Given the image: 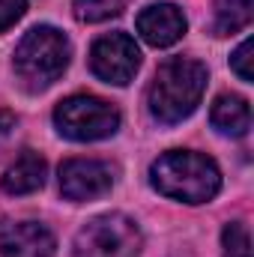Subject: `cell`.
Wrapping results in <instances>:
<instances>
[{
	"instance_id": "3",
	"label": "cell",
	"mask_w": 254,
	"mask_h": 257,
	"mask_svg": "<svg viewBox=\"0 0 254 257\" xmlns=\"http://www.w3.org/2000/svg\"><path fill=\"white\" fill-rule=\"evenodd\" d=\"M69 57H72V45L63 30L39 24V27L27 30L24 39L18 42L12 69H15L18 81L24 84V90L39 93V90H48L66 72Z\"/></svg>"
},
{
	"instance_id": "1",
	"label": "cell",
	"mask_w": 254,
	"mask_h": 257,
	"mask_svg": "<svg viewBox=\"0 0 254 257\" xmlns=\"http://www.w3.org/2000/svg\"><path fill=\"white\" fill-rule=\"evenodd\" d=\"M150 183L156 192L171 200L206 203L221 189V171L209 156L189 153V150H171L153 162Z\"/></svg>"
},
{
	"instance_id": "16",
	"label": "cell",
	"mask_w": 254,
	"mask_h": 257,
	"mask_svg": "<svg viewBox=\"0 0 254 257\" xmlns=\"http://www.w3.org/2000/svg\"><path fill=\"white\" fill-rule=\"evenodd\" d=\"M230 66H233V72H236L242 81H251L254 78V72H251V39H245V42L233 51Z\"/></svg>"
},
{
	"instance_id": "7",
	"label": "cell",
	"mask_w": 254,
	"mask_h": 257,
	"mask_svg": "<svg viewBox=\"0 0 254 257\" xmlns=\"http://www.w3.org/2000/svg\"><path fill=\"white\" fill-rule=\"evenodd\" d=\"M114 171L96 159H69L60 165V192L69 200H93L111 192Z\"/></svg>"
},
{
	"instance_id": "17",
	"label": "cell",
	"mask_w": 254,
	"mask_h": 257,
	"mask_svg": "<svg viewBox=\"0 0 254 257\" xmlns=\"http://www.w3.org/2000/svg\"><path fill=\"white\" fill-rule=\"evenodd\" d=\"M9 128H15V114L12 111H0V135H6Z\"/></svg>"
},
{
	"instance_id": "2",
	"label": "cell",
	"mask_w": 254,
	"mask_h": 257,
	"mask_svg": "<svg viewBox=\"0 0 254 257\" xmlns=\"http://www.w3.org/2000/svg\"><path fill=\"white\" fill-rule=\"evenodd\" d=\"M203 90H206V66L203 63L189 60V57L165 60L147 93L150 114L165 126L183 123L200 105Z\"/></svg>"
},
{
	"instance_id": "13",
	"label": "cell",
	"mask_w": 254,
	"mask_h": 257,
	"mask_svg": "<svg viewBox=\"0 0 254 257\" xmlns=\"http://www.w3.org/2000/svg\"><path fill=\"white\" fill-rule=\"evenodd\" d=\"M123 9H126V0H75V6H72L75 18L84 21V24L117 18Z\"/></svg>"
},
{
	"instance_id": "4",
	"label": "cell",
	"mask_w": 254,
	"mask_h": 257,
	"mask_svg": "<svg viewBox=\"0 0 254 257\" xmlns=\"http://www.w3.org/2000/svg\"><path fill=\"white\" fill-rule=\"evenodd\" d=\"M141 230L123 212H108L87 221L78 236L72 257H138Z\"/></svg>"
},
{
	"instance_id": "8",
	"label": "cell",
	"mask_w": 254,
	"mask_h": 257,
	"mask_svg": "<svg viewBox=\"0 0 254 257\" xmlns=\"http://www.w3.org/2000/svg\"><path fill=\"white\" fill-rule=\"evenodd\" d=\"M57 248L54 233L39 221H3L0 254L3 257H51Z\"/></svg>"
},
{
	"instance_id": "6",
	"label": "cell",
	"mask_w": 254,
	"mask_h": 257,
	"mask_svg": "<svg viewBox=\"0 0 254 257\" xmlns=\"http://www.w3.org/2000/svg\"><path fill=\"white\" fill-rule=\"evenodd\" d=\"M90 69L105 84L126 87L129 81L135 78V72L141 69V48L135 45V39L129 33H108V36L93 42V48H90Z\"/></svg>"
},
{
	"instance_id": "11",
	"label": "cell",
	"mask_w": 254,
	"mask_h": 257,
	"mask_svg": "<svg viewBox=\"0 0 254 257\" xmlns=\"http://www.w3.org/2000/svg\"><path fill=\"white\" fill-rule=\"evenodd\" d=\"M209 120L212 126L224 135H245L251 126V108L242 96H233V93H224L212 102V111H209Z\"/></svg>"
},
{
	"instance_id": "5",
	"label": "cell",
	"mask_w": 254,
	"mask_h": 257,
	"mask_svg": "<svg viewBox=\"0 0 254 257\" xmlns=\"http://www.w3.org/2000/svg\"><path fill=\"white\" fill-rule=\"evenodd\" d=\"M54 126L69 141H102L120 128V114L99 96H69L54 108Z\"/></svg>"
},
{
	"instance_id": "10",
	"label": "cell",
	"mask_w": 254,
	"mask_h": 257,
	"mask_svg": "<svg viewBox=\"0 0 254 257\" xmlns=\"http://www.w3.org/2000/svg\"><path fill=\"white\" fill-rule=\"evenodd\" d=\"M45 171H48L45 159H42L39 153L27 150V153H21V159L3 174V192L6 194H30V192H36V189L45 186Z\"/></svg>"
},
{
	"instance_id": "15",
	"label": "cell",
	"mask_w": 254,
	"mask_h": 257,
	"mask_svg": "<svg viewBox=\"0 0 254 257\" xmlns=\"http://www.w3.org/2000/svg\"><path fill=\"white\" fill-rule=\"evenodd\" d=\"M27 12V0H0V33H6Z\"/></svg>"
},
{
	"instance_id": "9",
	"label": "cell",
	"mask_w": 254,
	"mask_h": 257,
	"mask_svg": "<svg viewBox=\"0 0 254 257\" xmlns=\"http://www.w3.org/2000/svg\"><path fill=\"white\" fill-rule=\"evenodd\" d=\"M138 33L153 48H168L183 39L186 33V15L174 3H153L138 15Z\"/></svg>"
},
{
	"instance_id": "12",
	"label": "cell",
	"mask_w": 254,
	"mask_h": 257,
	"mask_svg": "<svg viewBox=\"0 0 254 257\" xmlns=\"http://www.w3.org/2000/svg\"><path fill=\"white\" fill-rule=\"evenodd\" d=\"M254 0H215V21L212 30L215 36H230L239 33L251 24Z\"/></svg>"
},
{
	"instance_id": "14",
	"label": "cell",
	"mask_w": 254,
	"mask_h": 257,
	"mask_svg": "<svg viewBox=\"0 0 254 257\" xmlns=\"http://www.w3.org/2000/svg\"><path fill=\"white\" fill-rule=\"evenodd\" d=\"M221 245H224V257H251V239H248V230L245 224L233 221L224 227L221 233Z\"/></svg>"
}]
</instances>
